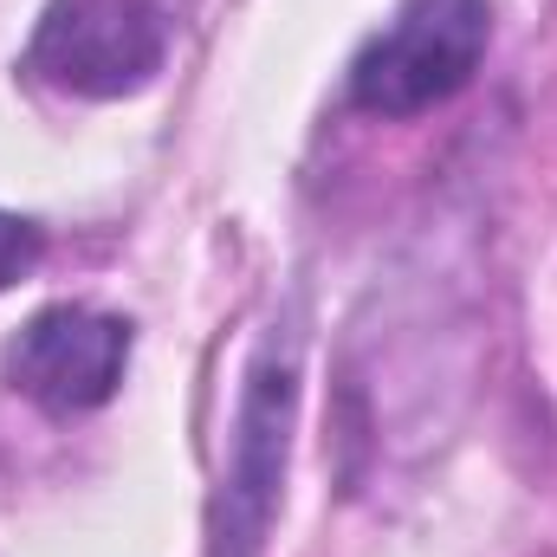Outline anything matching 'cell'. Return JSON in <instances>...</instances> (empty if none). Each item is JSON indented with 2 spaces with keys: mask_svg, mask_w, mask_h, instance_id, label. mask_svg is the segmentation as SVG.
Here are the masks:
<instances>
[{
  "mask_svg": "<svg viewBox=\"0 0 557 557\" xmlns=\"http://www.w3.org/2000/svg\"><path fill=\"white\" fill-rule=\"evenodd\" d=\"M298 357H305V337H298V318L285 311L267 324L240 383L227 467L208 499V557H267L285 467H292V428H298V383H305Z\"/></svg>",
  "mask_w": 557,
  "mask_h": 557,
  "instance_id": "1",
  "label": "cell"
},
{
  "mask_svg": "<svg viewBox=\"0 0 557 557\" xmlns=\"http://www.w3.org/2000/svg\"><path fill=\"white\" fill-rule=\"evenodd\" d=\"M493 46L486 0H409L350 65V104L370 117H421L467 91Z\"/></svg>",
  "mask_w": 557,
  "mask_h": 557,
  "instance_id": "2",
  "label": "cell"
},
{
  "mask_svg": "<svg viewBox=\"0 0 557 557\" xmlns=\"http://www.w3.org/2000/svg\"><path fill=\"white\" fill-rule=\"evenodd\" d=\"M169 0H52L26 46V72L65 98H137L169 65Z\"/></svg>",
  "mask_w": 557,
  "mask_h": 557,
  "instance_id": "3",
  "label": "cell"
},
{
  "mask_svg": "<svg viewBox=\"0 0 557 557\" xmlns=\"http://www.w3.org/2000/svg\"><path fill=\"white\" fill-rule=\"evenodd\" d=\"M131 370V324L91 305H46L7 344V383L46 416H91Z\"/></svg>",
  "mask_w": 557,
  "mask_h": 557,
  "instance_id": "4",
  "label": "cell"
},
{
  "mask_svg": "<svg viewBox=\"0 0 557 557\" xmlns=\"http://www.w3.org/2000/svg\"><path fill=\"white\" fill-rule=\"evenodd\" d=\"M39 253H46V234H39L33 221H20V214H7V208H0V292L33 273V267H39Z\"/></svg>",
  "mask_w": 557,
  "mask_h": 557,
  "instance_id": "5",
  "label": "cell"
}]
</instances>
